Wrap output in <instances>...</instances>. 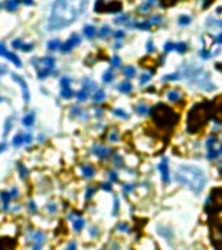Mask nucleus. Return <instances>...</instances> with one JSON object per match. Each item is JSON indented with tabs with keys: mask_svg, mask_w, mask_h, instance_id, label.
<instances>
[{
	"mask_svg": "<svg viewBox=\"0 0 222 250\" xmlns=\"http://www.w3.org/2000/svg\"><path fill=\"white\" fill-rule=\"evenodd\" d=\"M186 48H188V46H186V44H183V42L175 45V49L178 51V52H180V54H183L185 51H186Z\"/></svg>",
	"mask_w": 222,
	"mask_h": 250,
	"instance_id": "nucleus-20",
	"label": "nucleus"
},
{
	"mask_svg": "<svg viewBox=\"0 0 222 250\" xmlns=\"http://www.w3.org/2000/svg\"><path fill=\"white\" fill-rule=\"evenodd\" d=\"M16 240L9 237V236H3L0 237V250H16Z\"/></svg>",
	"mask_w": 222,
	"mask_h": 250,
	"instance_id": "nucleus-6",
	"label": "nucleus"
},
{
	"mask_svg": "<svg viewBox=\"0 0 222 250\" xmlns=\"http://www.w3.org/2000/svg\"><path fill=\"white\" fill-rule=\"evenodd\" d=\"M218 42H219V44H221V42H222V35H221V36H219V38H218Z\"/></svg>",
	"mask_w": 222,
	"mask_h": 250,
	"instance_id": "nucleus-38",
	"label": "nucleus"
},
{
	"mask_svg": "<svg viewBox=\"0 0 222 250\" xmlns=\"http://www.w3.org/2000/svg\"><path fill=\"white\" fill-rule=\"evenodd\" d=\"M124 74H126V77H127V78H131V77H134L136 70H134L133 67H127L126 70H124Z\"/></svg>",
	"mask_w": 222,
	"mask_h": 250,
	"instance_id": "nucleus-18",
	"label": "nucleus"
},
{
	"mask_svg": "<svg viewBox=\"0 0 222 250\" xmlns=\"http://www.w3.org/2000/svg\"><path fill=\"white\" fill-rule=\"evenodd\" d=\"M78 44H79V38H78L77 35H74V36L68 41L67 44H64V46H61V49L64 51V52H68V51H71L74 46H75V45H78Z\"/></svg>",
	"mask_w": 222,
	"mask_h": 250,
	"instance_id": "nucleus-7",
	"label": "nucleus"
},
{
	"mask_svg": "<svg viewBox=\"0 0 222 250\" xmlns=\"http://www.w3.org/2000/svg\"><path fill=\"white\" fill-rule=\"evenodd\" d=\"M218 155H219V152H217L213 148H209V149H208V155L206 156H208V159H211L212 161V159H215Z\"/></svg>",
	"mask_w": 222,
	"mask_h": 250,
	"instance_id": "nucleus-16",
	"label": "nucleus"
},
{
	"mask_svg": "<svg viewBox=\"0 0 222 250\" xmlns=\"http://www.w3.org/2000/svg\"><path fill=\"white\" fill-rule=\"evenodd\" d=\"M211 110L209 106L202 103V104H195L190 111L188 113V119H186V130L189 133H196L200 129L205 126L209 117H211Z\"/></svg>",
	"mask_w": 222,
	"mask_h": 250,
	"instance_id": "nucleus-2",
	"label": "nucleus"
},
{
	"mask_svg": "<svg viewBox=\"0 0 222 250\" xmlns=\"http://www.w3.org/2000/svg\"><path fill=\"white\" fill-rule=\"evenodd\" d=\"M84 34L87 35L88 38H91V36L95 35V28L94 26H85V28H84Z\"/></svg>",
	"mask_w": 222,
	"mask_h": 250,
	"instance_id": "nucleus-14",
	"label": "nucleus"
},
{
	"mask_svg": "<svg viewBox=\"0 0 222 250\" xmlns=\"http://www.w3.org/2000/svg\"><path fill=\"white\" fill-rule=\"evenodd\" d=\"M167 98L172 101V103H176V101L180 98V94H179L176 90H172V91H169V94H167Z\"/></svg>",
	"mask_w": 222,
	"mask_h": 250,
	"instance_id": "nucleus-11",
	"label": "nucleus"
},
{
	"mask_svg": "<svg viewBox=\"0 0 222 250\" xmlns=\"http://www.w3.org/2000/svg\"><path fill=\"white\" fill-rule=\"evenodd\" d=\"M116 36H117V38H121V36H123V32H116Z\"/></svg>",
	"mask_w": 222,
	"mask_h": 250,
	"instance_id": "nucleus-35",
	"label": "nucleus"
},
{
	"mask_svg": "<svg viewBox=\"0 0 222 250\" xmlns=\"http://www.w3.org/2000/svg\"><path fill=\"white\" fill-rule=\"evenodd\" d=\"M104 97H106V94H104V91H97L95 93V95H94V100H95V103H98V101H101V100H104Z\"/></svg>",
	"mask_w": 222,
	"mask_h": 250,
	"instance_id": "nucleus-21",
	"label": "nucleus"
},
{
	"mask_svg": "<svg viewBox=\"0 0 222 250\" xmlns=\"http://www.w3.org/2000/svg\"><path fill=\"white\" fill-rule=\"evenodd\" d=\"M82 173H84V177H87V178H91L92 175H94V168L92 166H84L82 168Z\"/></svg>",
	"mask_w": 222,
	"mask_h": 250,
	"instance_id": "nucleus-12",
	"label": "nucleus"
},
{
	"mask_svg": "<svg viewBox=\"0 0 222 250\" xmlns=\"http://www.w3.org/2000/svg\"><path fill=\"white\" fill-rule=\"evenodd\" d=\"M215 136H211V139H208V142H206V145H208V148H212V145L215 143Z\"/></svg>",
	"mask_w": 222,
	"mask_h": 250,
	"instance_id": "nucleus-28",
	"label": "nucleus"
},
{
	"mask_svg": "<svg viewBox=\"0 0 222 250\" xmlns=\"http://www.w3.org/2000/svg\"><path fill=\"white\" fill-rule=\"evenodd\" d=\"M217 67H218V70H221V71H222V65H221V64H217Z\"/></svg>",
	"mask_w": 222,
	"mask_h": 250,
	"instance_id": "nucleus-37",
	"label": "nucleus"
},
{
	"mask_svg": "<svg viewBox=\"0 0 222 250\" xmlns=\"http://www.w3.org/2000/svg\"><path fill=\"white\" fill-rule=\"evenodd\" d=\"M219 153H222V145H221V149H219Z\"/></svg>",
	"mask_w": 222,
	"mask_h": 250,
	"instance_id": "nucleus-39",
	"label": "nucleus"
},
{
	"mask_svg": "<svg viewBox=\"0 0 222 250\" xmlns=\"http://www.w3.org/2000/svg\"><path fill=\"white\" fill-rule=\"evenodd\" d=\"M77 97H78V100H85V98L88 97V90H87V88L81 90V91L77 94Z\"/></svg>",
	"mask_w": 222,
	"mask_h": 250,
	"instance_id": "nucleus-19",
	"label": "nucleus"
},
{
	"mask_svg": "<svg viewBox=\"0 0 222 250\" xmlns=\"http://www.w3.org/2000/svg\"><path fill=\"white\" fill-rule=\"evenodd\" d=\"M118 90L123 91V93H130L131 91V84L130 83H123L118 85Z\"/></svg>",
	"mask_w": 222,
	"mask_h": 250,
	"instance_id": "nucleus-13",
	"label": "nucleus"
},
{
	"mask_svg": "<svg viewBox=\"0 0 222 250\" xmlns=\"http://www.w3.org/2000/svg\"><path fill=\"white\" fill-rule=\"evenodd\" d=\"M175 177H176L178 182L190 188L195 192H199L206 184V177L203 173V171L199 169L198 166H193V165H182V166H179L176 173H175Z\"/></svg>",
	"mask_w": 222,
	"mask_h": 250,
	"instance_id": "nucleus-1",
	"label": "nucleus"
},
{
	"mask_svg": "<svg viewBox=\"0 0 222 250\" xmlns=\"http://www.w3.org/2000/svg\"><path fill=\"white\" fill-rule=\"evenodd\" d=\"M116 114L117 116H120V117H127L126 116V113H124L123 110H116Z\"/></svg>",
	"mask_w": 222,
	"mask_h": 250,
	"instance_id": "nucleus-34",
	"label": "nucleus"
},
{
	"mask_svg": "<svg viewBox=\"0 0 222 250\" xmlns=\"http://www.w3.org/2000/svg\"><path fill=\"white\" fill-rule=\"evenodd\" d=\"M151 119L156 126L163 130L173 129V126L178 123V114L170 107L165 106L163 103H159L151 109Z\"/></svg>",
	"mask_w": 222,
	"mask_h": 250,
	"instance_id": "nucleus-3",
	"label": "nucleus"
},
{
	"mask_svg": "<svg viewBox=\"0 0 222 250\" xmlns=\"http://www.w3.org/2000/svg\"><path fill=\"white\" fill-rule=\"evenodd\" d=\"M25 3H26V5H30V3H32V0H25Z\"/></svg>",
	"mask_w": 222,
	"mask_h": 250,
	"instance_id": "nucleus-36",
	"label": "nucleus"
},
{
	"mask_svg": "<svg viewBox=\"0 0 222 250\" xmlns=\"http://www.w3.org/2000/svg\"><path fill=\"white\" fill-rule=\"evenodd\" d=\"M113 65H114V67H118V65H120V58H118V56H114V58H113Z\"/></svg>",
	"mask_w": 222,
	"mask_h": 250,
	"instance_id": "nucleus-30",
	"label": "nucleus"
},
{
	"mask_svg": "<svg viewBox=\"0 0 222 250\" xmlns=\"http://www.w3.org/2000/svg\"><path fill=\"white\" fill-rule=\"evenodd\" d=\"M189 22H190V17L189 16H180L179 17V23H180V25H188Z\"/></svg>",
	"mask_w": 222,
	"mask_h": 250,
	"instance_id": "nucleus-22",
	"label": "nucleus"
},
{
	"mask_svg": "<svg viewBox=\"0 0 222 250\" xmlns=\"http://www.w3.org/2000/svg\"><path fill=\"white\" fill-rule=\"evenodd\" d=\"M56 48H59V41H52L49 44V49H56Z\"/></svg>",
	"mask_w": 222,
	"mask_h": 250,
	"instance_id": "nucleus-26",
	"label": "nucleus"
},
{
	"mask_svg": "<svg viewBox=\"0 0 222 250\" xmlns=\"http://www.w3.org/2000/svg\"><path fill=\"white\" fill-rule=\"evenodd\" d=\"M172 49H175V45H173V44H170V42H169V44L165 45V51H166V52H169V51H172Z\"/></svg>",
	"mask_w": 222,
	"mask_h": 250,
	"instance_id": "nucleus-29",
	"label": "nucleus"
},
{
	"mask_svg": "<svg viewBox=\"0 0 222 250\" xmlns=\"http://www.w3.org/2000/svg\"><path fill=\"white\" fill-rule=\"evenodd\" d=\"M111 80H113V72L107 71L106 74H104V81H106V83H110Z\"/></svg>",
	"mask_w": 222,
	"mask_h": 250,
	"instance_id": "nucleus-25",
	"label": "nucleus"
},
{
	"mask_svg": "<svg viewBox=\"0 0 222 250\" xmlns=\"http://www.w3.org/2000/svg\"><path fill=\"white\" fill-rule=\"evenodd\" d=\"M32 122H33V116H32V114H29L28 117H25V119H23V124H26V126H29Z\"/></svg>",
	"mask_w": 222,
	"mask_h": 250,
	"instance_id": "nucleus-24",
	"label": "nucleus"
},
{
	"mask_svg": "<svg viewBox=\"0 0 222 250\" xmlns=\"http://www.w3.org/2000/svg\"><path fill=\"white\" fill-rule=\"evenodd\" d=\"M22 142H23V136H22V134H17V136H16V139L13 140V143L16 145V146H17V145H19V143H22Z\"/></svg>",
	"mask_w": 222,
	"mask_h": 250,
	"instance_id": "nucleus-27",
	"label": "nucleus"
},
{
	"mask_svg": "<svg viewBox=\"0 0 222 250\" xmlns=\"http://www.w3.org/2000/svg\"><path fill=\"white\" fill-rule=\"evenodd\" d=\"M84 227V220L82 218H78L74 221V228H75V231H81V228Z\"/></svg>",
	"mask_w": 222,
	"mask_h": 250,
	"instance_id": "nucleus-15",
	"label": "nucleus"
},
{
	"mask_svg": "<svg viewBox=\"0 0 222 250\" xmlns=\"http://www.w3.org/2000/svg\"><path fill=\"white\" fill-rule=\"evenodd\" d=\"M62 97L64 98H69V97H72V91H71V88L69 87H65V88H62Z\"/></svg>",
	"mask_w": 222,
	"mask_h": 250,
	"instance_id": "nucleus-17",
	"label": "nucleus"
},
{
	"mask_svg": "<svg viewBox=\"0 0 222 250\" xmlns=\"http://www.w3.org/2000/svg\"><path fill=\"white\" fill-rule=\"evenodd\" d=\"M211 241L217 250H222V223L218 218L211 223Z\"/></svg>",
	"mask_w": 222,
	"mask_h": 250,
	"instance_id": "nucleus-5",
	"label": "nucleus"
},
{
	"mask_svg": "<svg viewBox=\"0 0 222 250\" xmlns=\"http://www.w3.org/2000/svg\"><path fill=\"white\" fill-rule=\"evenodd\" d=\"M94 153H95V155H98L100 158H106V156L110 153V150L107 149V148H102V146H95V148H94Z\"/></svg>",
	"mask_w": 222,
	"mask_h": 250,
	"instance_id": "nucleus-10",
	"label": "nucleus"
},
{
	"mask_svg": "<svg viewBox=\"0 0 222 250\" xmlns=\"http://www.w3.org/2000/svg\"><path fill=\"white\" fill-rule=\"evenodd\" d=\"M206 210L211 214H217L222 211V189L217 188L211 192V197L206 204Z\"/></svg>",
	"mask_w": 222,
	"mask_h": 250,
	"instance_id": "nucleus-4",
	"label": "nucleus"
},
{
	"mask_svg": "<svg viewBox=\"0 0 222 250\" xmlns=\"http://www.w3.org/2000/svg\"><path fill=\"white\" fill-rule=\"evenodd\" d=\"M136 110H137V113H139V114H144L146 111H147V107H146L144 104H139Z\"/></svg>",
	"mask_w": 222,
	"mask_h": 250,
	"instance_id": "nucleus-23",
	"label": "nucleus"
},
{
	"mask_svg": "<svg viewBox=\"0 0 222 250\" xmlns=\"http://www.w3.org/2000/svg\"><path fill=\"white\" fill-rule=\"evenodd\" d=\"M159 169H160V172H161V178H163V181L165 182H169V168H167V159H163L161 161V163L159 165Z\"/></svg>",
	"mask_w": 222,
	"mask_h": 250,
	"instance_id": "nucleus-8",
	"label": "nucleus"
},
{
	"mask_svg": "<svg viewBox=\"0 0 222 250\" xmlns=\"http://www.w3.org/2000/svg\"><path fill=\"white\" fill-rule=\"evenodd\" d=\"M212 117H213V120L217 123H222V103L218 104L215 107V110L212 111Z\"/></svg>",
	"mask_w": 222,
	"mask_h": 250,
	"instance_id": "nucleus-9",
	"label": "nucleus"
},
{
	"mask_svg": "<svg viewBox=\"0 0 222 250\" xmlns=\"http://www.w3.org/2000/svg\"><path fill=\"white\" fill-rule=\"evenodd\" d=\"M108 32H110L108 26H104V28H102V30H101V35H102V36H104V35H108Z\"/></svg>",
	"mask_w": 222,
	"mask_h": 250,
	"instance_id": "nucleus-33",
	"label": "nucleus"
},
{
	"mask_svg": "<svg viewBox=\"0 0 222 250\" xmlns=\"http://www.w3.org/2000/svg\"><path fill=\"white\" fill-rule=\"evenodd\" d=\"M149 78H150V75H143V77L140 78V84H146L149 81Z\"/></svg>",
	"mask_w": 222,
	"mask_h": 250,
	"instance_id": "nucleus-31",
	"label": "nucleus"
},
{
	"mask_svg": "<svg viewBox=\"0 0 222 250\" xmlns=\"http://www.w3.org/2000/svg\"><path fill=\"white\" fill-rule=\"evenodd\" d=\"M67 250H77V245H75V243H69Z\"/></svg>",
	"mask_w": 222,
	"mask_h": 250,
	"instance_id": "nucleus-32",
	"label": "nucleus"
}]
</instances>
